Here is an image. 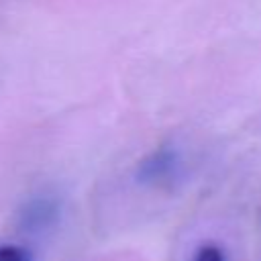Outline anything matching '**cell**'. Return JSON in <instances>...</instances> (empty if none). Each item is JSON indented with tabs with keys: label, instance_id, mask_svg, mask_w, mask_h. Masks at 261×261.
Wrapping results in <instances>:
<instances>
[{
	"label": "cell",
	"instance_id": "1",
	"mask_svg": "<svg viewBox=\"0 0 261 261\" xmlns=\"http://www.w3.org/2000/svg\"><path fill=\"white\" fill-rule=\"evenodd\" d=\"M173 163H175V153L167 147H161L139 165L137 175L141 181H155L165 177L173 169Z\"/></svg>",
	"mask_w": 261,
	"mask_h": 261
},
{
	"label": "cell",
	"instance_id": "2",
	"mask_svg": "<svg viewBox=\"0 0 261 261\" xmlns=\"http://www.w3.org/2000/svg\"><path fill=\"white\" fill-rule=\"evenodd\" d=\"M0 261H31V251L20 245H0Z\"/></svg>",
	"mask_w": 261,
	"mask_h": 261
},
{
	"label": "cell",
	"instance_id": "3",
	"mask_svg": "<svg viewBox=\"0 0 261 261\" xmlns=\"http://www.w3.org/2000/svg\"><path fill=\"white\" fill-rule=\"evenodd\" d=\"M194 261H224V253L216 245H202L196 251Z\"/></svg>",
	"mask_w": 261,
	"mask_h": 261
}]
</instances>
